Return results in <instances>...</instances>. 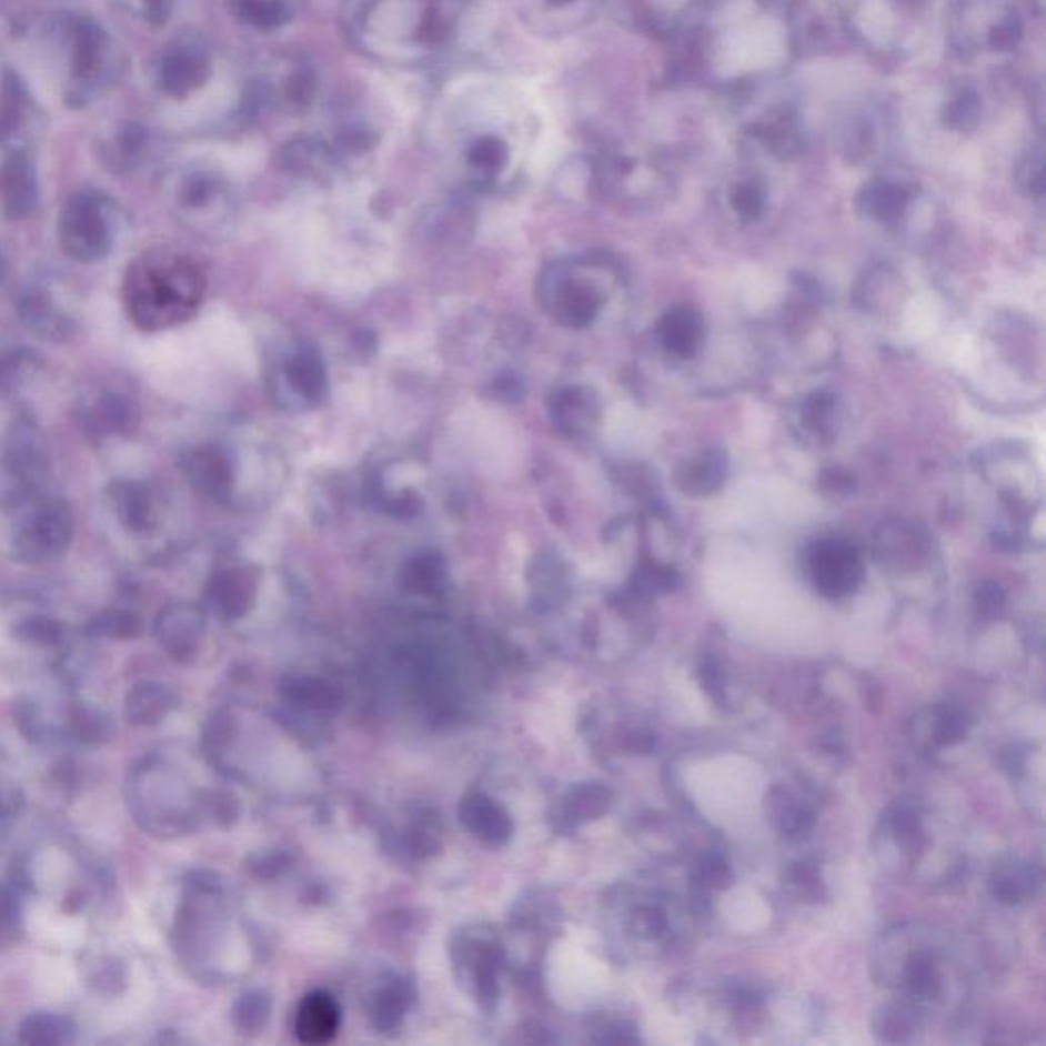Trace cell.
<instances>
[{
	"label": "cell",
	"instance_id": "cell-1",
	"mask_svg": "<svg viewBox=\"0 0 1046 1046\" xmlns=\"http://www.w3.org/2000/svg\"><path fill=\"white\" fill-rule=\"evenodd\" d=\"M204 296V276L187 255L152 250L129 264L123 301L143 332H162L191 320Z\"/></svg>",
	"mask_w": 1046,
	"mask_h": 1046
},
{
	"label": "cell",
	"instance_id": "cell-2",
	"mask_svg": "<svg viewBox=\"0 0 1046 1046\" xmlns=\"http://www.w3.org/2000/svg\"><path fill=\"white\" fill-rule=\"evenodd\" d=\"M74 536V515L62 499H46L14 525V559L38 564L60 556Z\"/></svg>",
	"mask_w": 1046,
	"mask_h": 1046
},
{
	"label": "cell",
	"instance_id": "cell-3",
	"mask_svg": "<svg viewBox=\"0 0 1046 1046\" xmlns=\"http://www.w3.org/2000/svg\"><path fill=\"white\" fill-rule=\"evenodd\" d=\"M58 238L66 255L92 264L107 258L113 248V231L99 194L77 192L60 213Z\"/></svg>",
	"mask_w": 1046,
	"mask_h": 1046
},
{
	"label": "cell",
	"instance_id": "cell-4",
	"mask_svg": "<svg viewBox=\"0 0 1046 1046\" xmlns=\"http://www.w3.org/2000/svg\"><path fill=\"white\" fill-rule=\"evenodd\" d=\"M807 573L819 595L826 600H843L861 587L865 562L846 537H817L807 549Z\"/></svg>",
	"mask_w": 1046,
	"mask_h": 1046
},
{
	"label": "cell",
	"instance_id": "cell-5",
	"mask_svg": "<svg viewBox=\"0 0 1046 1046\" xmlns=\"http://www.w3.org/2000/svg\"><path fill=\"white\" fill-rule=\"evenodd\" d=\"M544 303L550 313L566 328L585 330L600 318L605 293L597 282L573 270H549Z\"/></svg>",
	"mask_w": 1046,
	"mask_h": 1046
},
{
	"label": "cell",
	"instance_id": "cell-6",
	"mask_svg": "<svg viewBox=\"0 0 1046 1046\" xmlns=\"http://www.w3.org/2000/svg\"><path fill=\"white\" fill-rule=\"evenodd\" d=\"M2 464L11 481L13 495H27L41 485L48 471V454L36 425L27 420L14 422L4 442Z\"/></svg>",
	"mask_w": 1046,
	"mask_h": 1046
},
{
	"label": "cell",
	"instance_id": "cell-7",
	"mask_svg": "<svg viewBox=\"0 0 1046 1046\" xmlns=\"http://www.w3.org/2000/svg\"><path fill=\"white\" fill-rule=\"evenodd\" d=\"M211 77V58L197 41H182L167 51L160 70L158 84L168 97L184 99L194 90L201 89Z\"/></svg>",
	"mask_w": 1046,
	"mask_h": 1046
},
{
	"label": "cell",
	"instance_id": "cell-8",
	"mask_svg": "<svg viewBox=\"0 0 1046 1046\" xmlns=\"http://www.w3.org/2000/svg\"><path fill=\"white\" fill-rule=\"evenodd\" d=\"M550 413L562 434L583 437L591 434L600 423V396L589 386L571 384L552 396Z\"/></svg>",
	"mask_w": 1046,
	"mask_h": 1046
},
{
	"label": "cell",
	"instance_id": "cell-9",
	"mask_svg": "<svg viewBox=\"0 0 1046 1046\" xmlns=\"http://www.w3.org/2000/svg\"><path fill=\"white\" fill-rule=\"evenodd\" d=\"M155 634L162 648L179 663H189L203 634V615L189 603L170 605L160 613Z\"/></svg>",
	"mask_w": 1046,
	"mask_h": 1046
},
{
	"label": "cell",
	"instance_id": "cell-10",
	"mask_svg": "<svg viewBox=\"0 0 1046 1046\" xmlns=\"http://www.w3.org/2000/svg\"><path fill=\"white\" fill-rule=\"evenodd\" d=\"M38 203V180L23 152L9 153L0 167V207L9 219H23Z\"/></svg>",
	"mask_w": 1046,
	"mask_h": 1046
},
{
	"label": "cell",
	"instance_id": "cell-11",
	"mask_svg": "<svg viewBox=\"0 0 1046 1046\" xmlns=\"http://www.w3.org/2000/svg\"><path fill=\"white\" fill-rule=\"evenodd\" d=\"M916 189L906 180L877 179L868 182L861 191L856 204L858 211L868 219L883 225H897L906 218L907 209L914 201Z\"/></svg>",
	"mask_w": 1046,
	"mask_h": 1046
},
{
	"label": "cell",
	"instance_id": "cell-12",
	"mask_svg": "<svg viewBox=\"0 0 1046 1046\" xmlns=\"http://www.w3.org/2000/svg\"><path fill=\"white\" fill-rule=\"evenodd\" d=\"M460 822L479 843L501 846L513 834L510 814L485 793H471L460 804Z\"/></svg>",
	"mask_w": 1046,
	"mask_h": 1046
},
{
	"label": "cell",
	"instance_id": "cell-13",
	"mask_svg": "<svg viewBox=\"0 0 1046 1046\" xmlns=\"http://www.w3.org/2000/svg\"><path fill=\"white\" fill-rule=\"evenodd\" d=\"M705 335L702 313L691 305L668 309L658 323V340L671 356L690 360L700 352Z\"/></svg>",
	"mask_w": 1046,
	"mask_h": 1046
},
{
	"label": "cell",
	"instance_id": "cell-14",
	"mask_svg": "<svg viewBox=\"0 0 1046 1046\" xmlns=\"http://www.w3.org/2000/svg\"><path fill=\"white\" fill-rule=\"evenodd\" d=\"M727 471L730 462L726 452L722 447H705L676 471L675 483L685 495L707 497L724 486Z\"/></svg>",
	"mask_w": 1046,
	"mask_h": 1046
},
{
	"label": "cell",
	"instance_id": "cell-15",
	"mask_svg": "<svg viewBox=\"0 0 1046 1046\" xmlns=\"http://www.w3.org/2000/svg\"><path fill=\"white\" fill-rule=\"evenodd\" d=\"M340 1028V1006L330 994L313 992L303 997L294 1018L296 1038L305 1045H325Z\"/></svg>",
	"mask_w": 1046,
	"mask_h": 1046
},
{
	"label": "cell",
	"instance_id": "cell-16",
	"mask_svg": "<svg viewBox=\"0 0 1046 1046\" xmlns=\"http://www.w3.org/2000/svg\"><path fill=\"white\" fill-rule=\"evenodd\" d=\"M255 587H258V573L250 566L228 569L215 574L209 583V600L215 605L223 617H242L243 613L252 607Z\"/></svg>",
	"mask_w": 1046,
	"mask_h": 1046
},
{
	"label": "cell",
	"instance_id": "cell-17",
	"mask_svg": "<svg viewBox=\"0 0 1046 1046\" xmlns=\"http://www.w3.org/2000/svg\"><path fill=\"white\" fill-rule=\"evenodd\" d=\"M184 471L189 483L204 497L225 499L230 495L233 471L223 450L215 446L194 450L187 459Z\"/></svg>",
	"mask_w": 1046,
	"mask_h": 1046
},
{
	"label": "cell",
	"instance_id": "cell-18",
	"mask_svg": "<svg viewBox=\"0 0 1046 1046\" xmlns=\"http://www.w3.org/2000/svg\"><path fill=\"white\" fill-rule=\"evenodd\" d=\"M282 379L286 383V389L309 405L320 403L328 393V374H325L323 360L320 352L309 345L299 348L293 356L286 360Z\"/></svg>",
	"mask_w": 1046,
	"mask_h": 1046
},
{
	"label": "cell",
	"instance_id": "cell-19",
	"mask_svg": "<svg viewBox=\"0 0 1046 1046\" xmlns=\"http://www.w3.org/2000/svg\"><path fill=\"white\" fill-rule=\"evenodd\" d=\"M281 164L294 177L325 179L335 168V152L315 138H294L282 145Z\"/></svg>",
	"mask_w": 1046,
	"mask_h": 1046
},
{
	"label": "cell",
	"instance_id": "cell-20",
	"mask_svg": "<svg viewBox=\"0 0 1046 1046\" xmlns=\"http://www.w3.org/2000/svg\"><path fill=\"white\" fill-rule=\"evenodd\" d=\"M109 497L119 522L123 523L129 532L140 534L152 527L153 501L148 486L135 481H115L109 486Z\"/></svg>",
	"mask_w": 1046,
	"mask_h": 1046
},
{
	"label": "cell",
	"instance_id": "cell-21",
	"mask_svg": "<svg viewBox=\"0 0 1046 1046\" xmlns=\"http://www.w3.org/2000/svg\"><path fill=\"white\" fill-rule=\"evenodd\" d=\"M70 36H72V46H74V77L78 82H89L97 77L101 68L102 53L107 46V38L90 19H74L70 23Z\"/></svg>",
	"mask_w": 1046,
	"mask_h": 1046
},
{
	"label": "cell",
	"instance_id": "cell-22",
	"mask_svg": "<svg viewBox=\"0 0 1046 1046\" xmlns=\"http://www.w3.org/2000/svg\"><path fill=\"white\" fill-rule=\"evenodd\" d=\"M19 315L27 330L38 333L43 340H64L72 332L70 321L53 306L48 294L31 291L19 301Z\"/></svg>",
	"mask_w": 1046,
	"mask_h": 1046
},
{
	"label": "cell",
	"instance_id": "cell-23",
	"mask_svg": "<svg viewBox=\"0 0 1046 1046\" xmlns=\"http://www.w3.org/2000/svg\"><path fill=\"white\" fill-rule=\"evenodd\" d=\"M834 415H836V399L826 391H816L805 396L797 409V422L805 437L814 440L816 444H828L834 430Z\"/></svg>",
	"mask_w": 1046,
	"mask_h": 1046
},
{
	"label": "cell",
	"instance_id": "cell-24",
	"mask_svg": "<svg viewBox=\"0 0 1046 1046\" xmlns=\"http://www.w3.org/2000/svg\"><path fill=\"white\" fill-rule=\"evenodd\" d=\"M172 707V695L158 683H140L129 691L125 715L131 724L153 726Z\"/></svg>",
	"mask_w": 1046,
	"mask_h": 1046
},
{
	"label": "cell",
	"instance_id": "cell-25",
	"mask_svg": "<svg viewBox=\"0 0 1046 1046\" xmlns=\"http://www.w3.org/2000/svg\"><path fill=\"white\" fill-rule=\"evenodd\" d=\"M511 160L507 141L497 133H483L469 145L466 164L479 179L491 180L499 177Z\"/></svg>",
	"mask_w": 1046,
	"mask_h": 1046
},
{
	"label": "cell",
	"instance_id": "cell-26",
	"mask_svg": "<svg viewBox=\"0 0 1046 1046\" xmlns=\"http://www.w3.org/2000/svg\"><path fill=\"white\" fill-rule=\"evenodd\" d=\"M231 11L242 23L260 31L281 29L293 19L286 0H231Z\"/></svg>",
	"mask_w": 1046,
	"mask_h": 1046
},
{
	"label": "cell",
	"instance_id": "cell-27",
	"mask_svg": "<svg viewBox=\"0 0 1046 1046\" xmlns=\"http://www.w3.org/2000/svg\"><path fill=\"white\" fill-rule=\"evenodd\" d=\"M409 1002H411V989H409L408 983H403L401 979L386 983L372 996V1020L381 1030L395 1028L403 1018V1014L408 1012Z\"/></svg>",
	"mask_w": 1046,
	"mask_h": 1046
},
{
	"label": "cell",
	"instance_id": "cell-28",
	"mask_svg": "<svg viewBox=\"0 0 1046 1046\" xmlns=\"http://www.w3.org/2000/svg\"><path fill=\"white\" fill-rule=\"evenodd\" d=\"M836 143L846 160L861 162L875 143V128L873 121L863 113H853L844 117L836 129Z\"/></svg>",
	"mask_w": 1046,
	"mask_h": 1046
},
{
	"label": "cell",
	"instance_id": "cell-29",
	"mask_svg": "<svg viewBox=\"0 0 1046 1046\" xmlns=\"http://www.w3.org/2000/svg\"><path fill=\"white\" fill-rule=\"evenodd\" d=\"M612 804V792L603 785L591 783V785H581L569 793L564 812L569 814V819H597L603 816Z\"/></svg>",
	"mask_w": 1046,
	"mask_h": 1046
},
{
	"label": "cell",
	"instance_id": "cell-30",
	"mask_svg": "<svg viewBox=\"0 0 1046 1046\" xmlns=\"http://www.w3.org/2000/svg\"><path fill=\"white\" fill-rule=\"evenodd\" d=\"M129 423V408L117 395L101 396V401L90 409L84 425L92 435L115 434L125 430Z\"/></svg>",
	"mask_w": 1046,
	"mask_h": 1046
},
{
	"label": "cell",
	"instance_id": "cell-31",
	"mask_svg": "<svg viewBox=\"0 0 1046 1046\" xmlns=\"http://www.w3.org/2000/svg\"><path fill=\"white\" fill-rule=\"evenodd\" d=\"M70 1034V1024L60 1016L36 1014L21 1026V1043L26 1045H58Z\"/></svg>",
	"mask_w": 1046,
	"mask_h": 1046
},
{
	"label": "cell",
	"instance_id": "cell-32",
	"mask_svg": "<svg viewBox=\"0 0 1046 1046\" xmlns=\"http://www.w3.org/2000/svg\"><path fill=\"white\" fill-rule=\"evenodd\" d=\"M405 583L413 591L432 595L435 591L444 587V583H446V564L435 554L420 556L418 561L409 564L408 571H405Z\"/></svg>",
	"mask_w": 1046,
	"mask_h": 1046
},
{
	"label": "cell",
	"instance_id": "cell-33",
	"mask_svg": "<svg viewBox=\"0 0 1046 1046\" xmlns=\"http://www.w3.org/2000/svg\"><path fill=\"white\" fill-rule=\"evenodd\" d=\"M289 697L309 710H333L340 703V693L323 678H299L289 685Z\"/></svg>",
	"mask_w": 1046,
	"mask_h": 1046
},
{
	"label": "cell",
	"instance_id": "cell-34",
	"mask_svg": "<svg viewBox=\"0 0 1046 1046\" xmlns=\"http://www.w3.org/2000/svg\"><path fill=\"white\" fill-rule=\"evenodd\" d=\"M982 117V99L973 89H960L957 94L946 102L943 119L946 128L955 131H970L979 123Z\"/></svg>",
	"mask_w": 1046,
	"mask_h": 1046
},
{
	"label": "cell",
	"instance_id": "cell-35",
	"mask_svg": "<svg viewBox=\"0 0 1046 1046\" xmlns=\"http://www.w3.org/2000/svg\"><path fill=\"white\" fill-rule=\"evenodd\" d=\"M730 207L744 221L753 223L763 218L766 209V192L756 180H741L730 191Z\"/></svg>",
	"mask_w": 1046,
	"mask_h": 1046
},
{
	"label": "cell",
	"instance_id": "cell-36",
	"mask_svg": "<svg viewBox=\"0 0 1046 1046\" xmlns=\"http://www.w3.org/2000/svg\"><path fill=\"white\" fill-rule=\"evenodd\" d=\"M23 102L26 92L14 74H7L0 89V141L7 140L23 117Z\"/></svg>",
	"mask_w": 1046,
	"mask_h": 1046
},
{
	"label": "cell",
	"instance_id": "cell-37",
	"mask_svg": "<svg viewBox=\"0 0 1046 1046\" xmlns=\"http://www.w3.org/2000/svg\"><path fill=\"white\" fill-rule=\"evenodd\" d=\"M90 636H104V638L131 640L138 638L141 634L140 617L135 613L104 612L94 617L87 627Z\"/></svg>",
	"mask_w": 1046,
	"mask_h": 1046
},
{
	"label": "cell",
	"instance_id": "cell-38",
	"mask_svg": "<svg viewBox=\"0 0 1046 1046\" xmlns=\"http://www.w3.org/2000/svg\"><path fill=\"white\" fill-rule=\"evenodd\" d=\"M906 979L909 992L918 997L938 996L941 982L928 953H914L907 958Z\"/></svg>",
	"mask_w": 1046,
	"mask_h": 1046
},
{
	"label": "cell",
	"instance_id": "cell-39",
	"mask_svg": "<svg viewBox=\"0 0 1046 1046\" xmlns=\"http://www.w3.org/2000/svg\"><path fill=\"white\" fill-rule=\"evenodd\" d=\"M678 583V574L675 569L658 564V562H642L634 576V587L642 595H654V593H664L671 591Z\"/></svg>",
	"mask_w": 1046,
	"mask_h": 1046
},
{
	"label": "cell",
	"instance_id": "cell-40",
	"mask_svg": "<svg viewBox=\"0 0 1046 1046\" xmlns=\"http://www.w3.org/2000/svg\"><path fill=\"white\" fill-rule=\"evenodd\" d=\"M1016 182L1028 197L1045 194V158L1040 148H1033L1022 155L1016 167Z\"/></svg>",
	"mask_w": 1046,
	"mask_h": 1046
},
{
	"label": "cell",
	"instance_id": "cell-41",
	"mask_svg": "<svg viewBox=\"0 0 1046 1046\" xmlns=\"http://www.w3.org/2000/svg\"><path fill=\"white\" fill-rule=\"evenodd\" d=\"M1022 36H1024V23H1022L1020 14L1009 9L987 29L985 43L994 51H1009L1018 48Z\"/></svg>",
	"mask_w": 1046,
	"mask_h": 1046
},
{
	"label": "cell",
	"instance_id": "cell-42",
	"mask_svg": "<svg viewBox=\"0 0 1046 1046\" xmlns=\"http://www.w3.org/2000/svg\"><path fill=\"white\" fill-rule=\"evenodd\" d=\"M270 1002L269 997L260 992H250L240 997L235 1004V1024L242 1028L243 1033H258L264 1022L269 1020Z\"/></svg>",
	"mask_w": 1046,
	"mask_h": 1046
},
{
	"label": "cell",
	"instance_id": "cell-43",
	"mask_svg": "<svg viewBox=\"0 0 1046 1046\" xmlns=\"http://www.w3.org/2000/svg\"><path fill=\"white\" fill-rule=\"evenodd\" d=\"M379 145V133L372 131L366 125H345L338 131L333 152L344 153V155H362L369 153Z\"/></svg>",
	"mask_w": 1046,
	"mask_h": 1046
},
{
	"label": "cell",
	"instance_id": "cell-44",
	"mask_svg": "<svg viewBox=\"0 0 1046 1046\" xmlns=\"http://www.w3.org/2000/svg\"><path fill=\"white\" fill-rule=\"evenodd\" d=\"M17 636L26 640V642L50 646V644H56L62 638V625L58 624L56 620H51V617L38 615V617H29L26 622L17 625Z\"/></svg>",
	"mask_w": 1046,
	"mask_h": 1046
},
{
	"label": "cell",
	"instance_id": "cell-45",
	"mask_svg": "<svg viewBox=\"0 0 1046 1046\" xmlns=\"http://www.w3.org/2000/svg\"><path fill=\"white\" fill-rule=\"evenodd\" d=\"M315 94V74L306 68H296L284 82V101L293 109H305Z\"/></svg>",
	"mask_w": 1046,
	"mask_h": 1046
},
{
	"label": "cell",
	"instance_id": "cell-46",
	"mask_svg": "<svg viewBox=\"0 0 1046 1046\" xmlns=\"http://www.w3.org/2000/svg\"><path fill=\"white\" fill-rule=\"evenodd\" d=\"M1006 607V591L996 581H983L975 589V610L983 620H996Z\"/></svg>",
	"mask_w": 1046,
	"mask_h": 1046
},
{
	"label": "cell",
	"instance_id": "cell-47",
	"mask_svg": "<svg viewBox=\"0 0 1046 1046\" xmlns=\"http://www.w3.org/2000/svg\"><path fill=\"white\" fill-rule=\"evenodd\" d=\"M965 734H967L965 717L953 707H943L941 714H938V720H936V727H934V741L951 746V744L963 741Z\"/></svg>",
	"mask_w": 1046,
	"mask_h": 1046
},
{
	"label": "cell",
	"instance_id": "cell-48",
	"mask_svg": "<svg viewBox=\"0 0 1046 1046\" xmlns=\"http://www.w3.org/2000/svg\"><path fill=\"white\" fill-rule=\"evenodd\" d=\"M218 189V180L207 174H194L182 187V201L189 207H203L215 197Z\"/></svg>",
	"mask_w": 1046,
	"mask_h": 1046
},
{
	"label": "cell",
	"instance_id": "cell-49",
	"mask_svg": "<svg viewBox=\"0 0 1046 1046\" xmlns=\"http://www.w3.org/2000/svg\"><path fill=\"white\" fill-rule=\"evenodd\" d=\"M72 726L78 738L84 742H99L107 734V724L101 715L92 714L84 707H78L72 714Z\"/></svg>",
	"mask_w": 1046,
	"mask_h": 1046
},
{
	"label": "cell",
	"instance_id": "cell-50",
	"mask_svg": "<svg viewBox=\"0 0 1046 1046\" xmlns=\"http://www.w3.org/2000/svg\"><path fill=\"white\" fill-rule=\"evenodd\" d=\"M855 479L843 469H829L819 474V489L828 497H848L855 491Z\"/></svg>",
	"mask_w": 1046,
	"mask_h": 1046
},
{
	"label": "cell",
	"instance_id": "cell-51",
	"mask_svg": "<svg viewBox=\"0 0 1046 1046\" xmlns=\"http://www.w3.org/2000/svg\"><path fill=\"white\" fill-rule=\"evenodd\" d=\"M994 894H996L999 902H1004V904H1008V906L1020 904L1022 897L1026 895L1024 879H1022L1020 875L1002 873V875H997V879H994Z\"/></svg>",
	"mask_w": 1046,
	"mask_h": 1046
},
{
	"label": "cell",
	"instance_id": "cell-52",
	"mask_svg": "<svg viewBox=\"0 0 1046 1046\" xmlns=\"http://www.w3.org/2000/svg\"><path fill=\"white\" fill-rule=\"evenodd\" d=\"M892 828H894L895 836H897L902 843L906 844V846H909V848H914V846L918 848L919 844H922L924 836H922L918 819L912 816L909 812H897L894 816Z\"/></svg>",
	"mask_w": 1046,
	"mask_h": 1046
},
{
	"label": "cell",
	"instance_id": "cell-53",
	"mask_svg": "<svg viewBox=\"0 0 1046 1046\" xmlns=\"http://www.w3.org/2000/svg\"><path fill=\"white\" fill-rule=\"evenodd\" d=\"M702 881L710 887H727L732 881V873L720 856H710L703 861Z\"/></svg>",
	"mask_w": 1046,
	"mask_h": 1046
},
{
	"label": "cell",
	"instance_id": "cell-54",
	"mask_svg": "<svg viewBox=\"0 0 1046 1046\" xmlns=\"http://www.w3.org/2000/svg\"><path fill=\"white\" fill-rule=\"evenodd\" d=\"M877 1028H879L885 1040L899 1043V1040L906 1038L904 1034L907 1033V1024L904 1016H899V1014H883L881 1016V1026H877Z\"/></svg>",
	"mask_w": 1046,
	"mask_h": 1046
},
{
	"label": "cell",
	"instance_id": "cell-55",
	"mask_svg": "<svg viewBox=\"0 0 1046 1046\" xmlns=\"http://www.w3.org/2000/svg\"><path fill=\"white\" fill-rule=\"evenodd\" d=\"M26 354H11L0 360V391L13 386L14 376L23 371Z\"/></svg>",
	"mask_w": 1046,
	"mask_h": 1046
},
{
	"label": "cell",
	"instance_id": "cell-56",
	"mask_svg": "<svg viewBox=\"0 0 1046 1046\" xmlns=\"http://www.w3.org/2000/svg\"><path fill=\"white\" fill-rule=\"evenodd\" d=\"M700 675H702V683L705 691H707L710 695H714V697H720V693H722V673H720V668H717L714 663H705L702 666V673H700Z\"/></svg>",
	"mask_w": 1046,
	"mask_h": 1046
},
{
	"label": "cell",
	"instance_id": "cell-57",
	"mask_svg": "<svg viewBox=\"0 0 1046 1046\" xmlns=\"http://www.w3.org/2000/svg\"><path fill=\"white\" fill-rule=\"evenodd\" d=\"M495 386V396L499 399H505V401H515L523 395V386L517 383L515 376H501Z\"/></svg>",
	"mask_w": 1046,
	"mask_h": 1046
},
{
	"label": "cell",
	"instance_id": "cell-58",
	"mask_svg": "<svg viewBox=\"0 0 1046 1046\" xmlns=\"http://www.w3.org/2000/svg\"><path fill=\"white\" fill-rule=\"evenodd\" d=\"M143 2H145L148 17H150L152 23H155V26L167 23L168 11H170V0H143Z\"/></svg>",
	"mask_w": 1046,
	"mask_h": 1046
},
{
	"label": "cell",
	"instance_id": "cell-59",
	"mask_svg": "<svg viewBox=\"0 0 1046 1046\" xmlns=\"http://www.w3.org/2000/svg\"><path fill=\"white\" fill-rule=\"evenodd\" d=\"M652 746H654V736L652 734L632 732L627 736V748H632L634 753H651Z\"/></svg>",
	"mask_w": 1046,
	"mask_h": 1046
},
{
	"label": "cell",
	"instance_id": "cell-60",
	"mask_svg": "<svg viewBox=\"0 0 1046 1046\" xmlns=\"http://www.w3.org/2000/svg\"><path fill=\"white\" fill-rule=\"evenodd\" d=\"M642 922H644V931L651 932L654 936L661 934V932L664 931V926H666L663 914L656 912V909H646V912L642 914Z\"/></svg>",
	"mask_w": 1046,
	"mask_h": 1046
},
{
	"label": "cell",
	"instance_id": "cell-61",
	"mask_svg": "<svg viewBox=\"0 0 1046 1046\" xmlns=\"http://www.w3.org/2000/svg\"><path fill=\"white\" fill-rule=\"evenodd\" d=\"M574 2H576V0H546V4L552 7V9H566V7H571Z\"/></svg>",
	"mask_w": 1046,
	"mask_h": 1046
}]
</instances>
